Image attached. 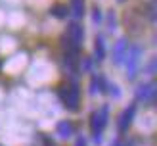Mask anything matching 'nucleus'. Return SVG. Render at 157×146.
<instances>
[{"label":"nucleus","instance_id":"obj_10","mask_svg":"<svg viewBox=\"0 0 157 146\" xmlns=\"http://www.w3.org/2000/svg\"><path fill=\"white\" fill-rule=\"evenodd\" d=\"M69 12L75 19H81L84 14V0H71V6H69Z\"/></svg>","mask_w":157,"mask_h":146},{"label":"nucleus","instance_id":"obj_15","mask_svg":"<svg viewBox=\"0 0 157 146\" xmlns=\"http://www.w3.org/2000/svg\"><path fill=\"white\" fill-rule=\"evenodd\" d=\"M90 92H92V94H96V92L100 90V83H98V77H92V85H90Z\"/></svg>","mask_w":157,"mask_h":146},{"label":"nucleus","instance_id":"obj_8","mask_svg":"<svg viewBox=\"0 0 157 146\" xmlns=\"http://www.w3.org/2000/svg\"><path fill=\"white\" fill-rule=\"evenodd\" d=\"M56 131H58V135H59L61 138H69V136L75 133V127H73V123H71V121L63 119V121H59V123H58Z\"/></svg>","mask_w":157,"mask_h":146},{"label":"nucleus","instance_id":"obj_6","mask_svg":"<svg viewBox=\"0 0 157 146\" xmlns=\"http://www.w3.org/2000/svg\"><path fill=\"white\" fill-rule=\"evenodd\" d=\"M134 113H136V104H130L128 108H124V112L121 113V117H119V131H121V133H124V131L130 127L132 119H134Z\"/></svg>","mask_w":157,"mask_h":146},{"label":"nucleus","instance_id":"obj_17","mask_svg":"<svg viewBox=\"0 0 157 146\" xmlns=\"http://www.w3.org/2000/svg\"><path fill=\"white\" fill-rule=\"evenodd\" d=\"M82 65H84V69H90V65H92V61H90L88 58H84V60H82Z\"/></svg>","mask_w":157,"mask_h":146},{"label":"nucleus","instance_id":"obj_1","mask_svg":"<svg viewBox=\"0 0 157 146\" xmlns=\"http://www.w3.org/2000/svg\"><path fill=\"white\" fill-rule=\"evenodd\" d=\"M107 119H109V108L107 106H101L100 112H94L90 115V129H92V135H94V140L100 142L101 140V133L107 125Z\"/></svg>","mask_w":157,"mask_h":146},{"label":"nucleus","instance_id":"obj_12","mask_svg":"<svg viewBox=\"0 0 157 146\" xmlns=\"http://www.w3.org/2000/svg\"><path fill=\"white\" fill-rule=\"evenodd\" d=\"M115 25H117L115 14H113V12H109V14H107V29H109V31H113V29H115Z\"/></svg>","mask_w":157,"mask_h":146},{"label":"nucleus","instance_id":"obj_14","mask_svg":"<svg viewBox=\"0 0 157 146\" xmlns=\"http://www.w3.org/2000/svg\"><path fill=\"white\" fill-rule=\"evenodd\" d=\"M92 21L94 23H101V12L98 8H94V12H92Z\"/></svg>","mask_w":157,"mask_h":146},{"label":"nucleus","instance_id":"obj_7","mask_svg":"<svg viewBox=\"0 0 157 146\" xmlns=\"http://www.w3.org/2000/svg\"><path fill=\"white\" fill-rule=\"evenodd\" d=\"M67 37H69V42L81 46L82 38H84V29L78 25V23H71V25H69V29H67Z\"/></svg>","mask_w":157,"mask_h":146},{"label":"nucleus","instance_id":"obj_13","mask_svg":"<svg viewBox=\"0 0 157 146\" xmlns=\"http://www.w3.org/2000/svg\"><path fill=\"white\" fill-rule=\"evenodd\" d=\"M109 94H111V96H115V98H119L121 96V92H119V87H117V85H109Z\"/></svg>","mask_w":157,"mask_h":146},{"label":"nucleus","instance_id":"obj_4","mask_svg":"<svg viewBox=\"0 0 157 146\" xmlns=\"http://www.w3.org/2000/svg\"><path fill=\"white\" fill-rule=\"evenodd\" d=\"M59 96H61V100H63V106L67 108V110L75 112L78 108V98H81V94H78V87H77V85H71L69 89L61 90Z\"/></svg>","mask_w":157,"mask_h":146},{"label":"nucleus","instance_id":"obj_21","mask_svg":"<svg viewBox=\"0 0 157 146\" xmlns=\"http://www.w3.org/2000/svg\"><path fill=\"white\" fill-rule=\"evenodd\" d=\"M0 65H2V64H0Z\"/></svg>","mask_w":157,"mask_h":146},{"label":"nucleus","instance_id":"obj_9","mask_svg":"<svg viewBox=\"0 0 157 146\" xmlns=\"http://www.w3.org/2000/svg\"><path fill=\"white\" fill-rule=\"evenodd\" d=\"M94 60L96 61H104L105 60V42H104L101 37H98L96 44H94Z\"/></svg>","mask_w":157,"mask_h":146},{"label":"nucleus","instance_id":"obj_3","mask_svg":"<svg viewBox=\"0 0 157 146\" xmlns=\"http://www.w3.org/2000/svg\"><path fill=\"white\" fill-rule=\"evenodd\" d=\"M155 96H157V89H155V83L153 81L138 85V89H136V100L153 106L155 104Z\"/></svg>","mask_w":157,"mask_h":146},{"label":"nucleus","instance_id":"obj_19","mask_svg":"<svg viewBox=\"0 0 157 146\" xmlns=\"http://www.w3.org/2000/svg\"><path fill=\"white\" fill-rule=\"evenodd\" d=\"M77 146H86V144H84V138H78V140H77Z\"/></svg>","mask_w":157,"mask_h":146},{"label":"nucleus","instance_id":"obj_16","mask_svg":"<svg viewBox=\"0 0 157 146\" xmlns=\"http://www.w3.org/2000/svg\"><path fill=\"white\" fill-rule=\"evenodd\" d=\"M146 71L150 73V75H155V58H151V60H150V64H147Z\"/></svg>","mask_w":157,"mask_h":146},{"label":"nucleus","instance_id":"obj_18","mask_svg":"<svg viewBox=\"0 0 157 146\" xmlns=\"http://www.w3.org/2000/svg\"><path fill=\"white\" fill-rule=\"evenodd\" d=\"M111 146H124V144H123V140H119V138H117V140L111 142Z\"/></svg>","mask_w":157,"mask_h":146},{"label":"nucleus","instance_id":"obj_5","mask_svg":"<svg viewBox=\"0 0 157 146\" xmlns=\"http://www.w3.org/2000/svg\"><path fill=\"white\" fill-rule=\"evenodd\" d=\"M127 50H128V42L127 38H119L113 46V64L121 65L124 61V56H127Z\"/></svg>","mask_w":157,"mask_h":146},{"label":"nucleus","instance_id":"obj_2","mask_svg":"<svg viewBox=\"0 0 157 146\" xmlns=\"http://www.w3.org/2000/svg\"><path fill=\"white\" fill-rule=\"evenodd\" d=\"M140 60H142V48H140L138 44L128 46L127 56H124V61H123V64L127 65V77H128V79H134V77H136Z\"/></svg>","mask_w":157,"mask_h":146},{"label":"nucleus","instance_id":"obj_11","mask_svg":"<svg viewBox=\"0 0 157 146\" xmlns=\"http://www.w3.org/2000/svg\"><path fill=\"white\" fill-rule=\"evenodd\" d=\"M52 15H56L58 19H63V18H67V15H69L67 6H63V4H56V6L52 8Z\"/></svg>","mask_w":157,"mask_h":146},{"label":"nucleus","instance_id":"obj_20","mask_svg":"<svg viewBox=\"0 0 157 146\" xmlns=\"http://www.w3.org/2000/svg\"><path fill=\"white\" fill-rule=\"evenodd\" d=\"M119 2H123V0H119Z\"/></svg>","mask_w":157,"mask_h":146}]
</instances>
